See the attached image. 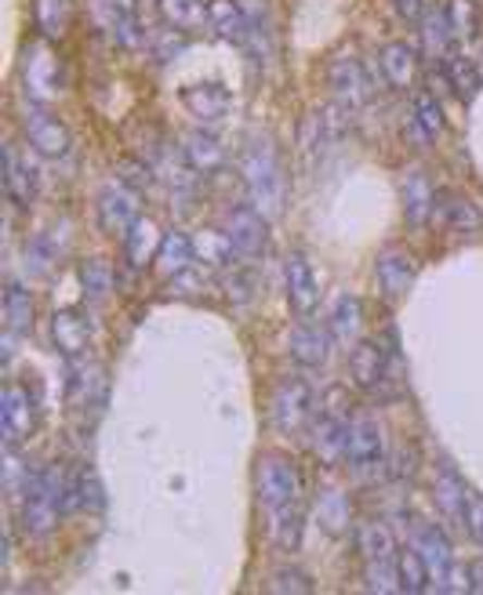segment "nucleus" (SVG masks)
<instances>
[{
    "label": "nucleus",
    "instance_id": "f257e3e1",
    "mask_svg": "<svg viewBox=\"0 0 483 595\" xmlns=\"http://www.w3.org/2000/svg\"><path fill=\"white\" fill-rule=\"evenodd\" d=\"M240 175H244V189H248V203L255 211H262L265 219L276 222L284 214L287 203V175L281 164V153H276L273 138L255 132L240 149Z\"/></svg>",
    "mask_w": 483,
    "mask_h": 595
},
{
    "label": "nucleus",
    "instance_id": "f03ea898",
    "mask_svg": "<svg viewBox=\"0 0 483 595\" xmlns=\"http://www.w3.org/2000/svg\"><path fill=\"white\" fill-rule=\"evenodd\" d=\"M62 497H66V472L59 464L37 469L23 494V530L29 537H48L59 526Z\"/></svg>",
    "mask_w": 483,
    "mask_h": 595
},
{
    "label": "nucleus",
    "instance_id": "7ed1b4c3",
    "mask_svg": "<svg viewBox=\"0 0 483 595\" xmlns=\"http://www.w3.org/2000/svg\"><path fill=\"white\" fill-rule=\"evenodd\" d=\"M270 414H273V425L284 432V436H302L309 432L317 418V396L309 388L306 377H281L273 388V399H270Z\"/></svg>",
    "mask_w": 483,
    "mask_h": 595
},
{
    "label": "nucleus",
    "instance_id": "20e7f679",
    "mask_svg": "<svg viewBox=\"0 0 483 595\" xmlns=\"http://www.w3.org/2000/svg\"><path fill=\"white\" fill-rule=\"evenodd\" d=\"M255 494H259V505L265 512L302 501V475H298V464L287 458V454H265V458H259V469H255Z\"/></svg>",
    "mask_w": 483,
    "mask_h": 595
},
{
    "label": "nucleus",
    "instance_id": "39448f33",
    "mask_svg": "<svg viewBox=\"0 0 483 595\" xmlns=\"http://www.w3.org/2000/svg\"><path fill=\"white\" fill-rule=\"evenodd\" d=\"M346 464L360 480H371V475H379L385 469V429L379 425L374 414H363V410L352 414Z\"/></svg>",
    "mask_w": 483,
    "mask_h": 595
},
{
    "label": "nucleus",
    "instance_id": "423d86ee",
    "mask_svg": "<svg viewBox=\"0 0 483 595\" xmlns=\"http://www.w3.org/2000/svg\"><path fill=\"white\" fill-rule=\"evenodd\" d=\"M23 91L34 106H51L62 91V77H59V59L51 51V40H34L23 51Z\"/></svg>",
    "mask_w": 483,
    "mask_h": 595
},
{
    "label": "nucleus",
    "instance_id": "0eeeda50",
    "mask_svg": "<svg viewBox=\"0 0 483 595\" xmlns=\"http://www.w3.org/2000/svg\"><path fill=\"white\" fill-rule=\"evenodd\" d=\"M222 233L230 236V244L244 262H255L265 251V244H270V219L262 211H255L251 203H233L222 214Z\"/></svg>",
    "mask_w": 483,
    "mask_h": 595
},
{
    "label": "nucleus",
    "instance_id": "6e6552de",
    "mask_svg": "<svg viewBox=\"0 0 483 595\" xmlns=\"http://www.w3.org/2000/svg\"><path fill=\"white\" fill-rule=\"evenodd\" d=\"M327 84L331 91H335V102L349 113H357L371 102L368 70H363V62L357 55H349V51H342V55L327 62Z\"/></svg>",
    "mask_w": 483,
    "mask_h": 595
},
{
    "label": "nucleus",
    "instance_id": "1a4fd4ad",
    "mask_svg": "<svg viewBox=\"0 0 483 595\" xmlns=\"http://www.w3.org/2000/svg\"><path fill=\"white\" fill-rule=\"evenodd\" d=\"M37 429V399L29 396L26 385H4L0 393V432H4L8 447H23Z\"/></svg>",
    "mask_w": 483,
    "mask_h": 595
},
{
    "label": "nucleus",
    "instance_id": "9d476101",
    "mask_svg": "<svg viewBox=\"0 0 483 595\" xmlns=\"http://www.w3.org/2000/svg\"><path fill=\"white\" fill-rule=\"evenodd\" d=\"M138 200H143V193H138L135 186H127L124 178L106 182L102 193H99V222H102V230L113 233V236H124L138 219H143V214H138Z\"/></svg>",
    "mask_w": 483,
    "mask_h": 595
},
{
    "label": "nucleus",
    "instance_id": "9b49d317",
    "mask_svg": "<svg viewBox=\"0 0 483 595\" xmlns=\"http://www.w3.org/2000/svg\"><path fill=\"white\" fill-rule=\"evenodd\" d=\"M389 349H382L379 342H357L349 352V377L360 393H371V396H389Z\"/></svg>",
    "mask_w": 483,
    "mask_h": 595
},
{
    "label": "nucleus",
    "instance_id": "f8f14e48",
    "mask_svg": "<svg viewBox=\"0 0 483 595\" xmlns=\"http://www.w3.org/2000/svg\"><path fill=\"white\" fill-rule=\"evenodd\" d=\"M23 132H26V142L37 149L40 157L48 160H59L70 153V132L66 124L59 121V116H51L45 106H34V110H26L23 116Z\"/></svg>",
    "mask_w": 483,
    "mask_h": 595
},
{
    "label": "nucleus",
    "instance_id": "ddd939ff",
    "mask_svg": "<svg viewBox=\"0 0 483 595\" xmlns=\"http://www.w3.org/2000/svg\"><path fill=\"white\" fill-rule=\"evenodd\" d=\"M284 284H287V301L298 317H313V309L320 306V284L313 276V265L306 262V255H287L284 262Z\"/></svg>",
    "mask_w": 483,
    "mask_h": 595
},
{
    "label": "nucleus",
    "instance_id": "4468645a",
    "mask_svg": "<svg viewBox=\"0 0 483 595\" xmlns=\"http://www.w3.org/2000/svg\"><path fill=\"white\" fill-rule=\"evenodd\" d=\"M433 505H436V512L444 516L450 526L466 530L469 491H466L461 475L450 469V464H436V475H433Z\"/></svg>",
    "mask_w": 483,
    "mask_h": 595
},
{
    "label": "nucleus",
    "instance_id": "2eb2a0df",
    "mask_svg": "<svg viewBox=\"0 0 483 595\" xmlns=\"http://www.w3.org/2000/svg\"><path fill=\"white\" fill-rule=\"evenodd\" d=\"M182 106H186L189 116H197L203 127L222 124L233 110V95L222 88V84H189L182 91Z\"/></svg>",
    "mask_w": 483,
    "mask_h": 595
},
{
    "label": "nucleus",
    "instance_id": "dca6fc26",
    "mask_svg": "<svg viewBox=\"0 0 483 595\" xmlns=\"http://www.w3.org/2000/svg\"><path fill=\"white\" fill-rule=\"evenodd\" d=\"M411 545L418 548V556L425 559L429 578H433V588H436V584L444 581L447 567L455 562V551H450L447 534L436 523H414L411 526Z\"/></svg>",
    "mask_w": 483,
    "mask_h": 595
},
{
    "label": "nucleus",
    "instance_id": "f3484780",
    "mask_svg": "<svg viewBox=\"0 0 483 595\" xmlns=\"http://www.w3.org/2000/svg\"><path fill=\"white\" fill-rule=\"evenodd\" d=\"M360 327H363V309H360V298L349 295V290H338L331 298V309H327V334L331 342L349 349V345L360 342Z\"/></svg>",
    "mask_w": 483,
    "mask_h": 595
},
{
    "label": "nucleus",
    "instance_id": "a211bd4d",
    "mask_svg": "<svg viewBox=\"0 0 483 595\" xmlns=\"http://www.w3.org/2000/svg\"><path fill=\"white\" fill-rule=\"evenodd\" d=\"M4 193L18 211H29L37 200V171L18 157L15 146H4Z\"/></svg>",
    "mask_w": 483,
    "mask_h": 595
},
{
    "label": "nucleus",
    "instance_id": "6ab92c4d",
    "mask_svg": "<svg viewBox=\"0 0 483 595\" xmlns=\"http://www.w3.org/2000/svg\"><path fill=\"white\" fill-rule=\"evenodd\" d=\"M374 280H379L385 298H400L414 280V258L404 247H385L374 262Z\"/></svg>",
    "mask_w": 483,
    "mask_h": 595
},
{
    "label": "nucleus",
    "instance_id": "aec40b11",
    "mask_svg": "<svg viewBox=\"0 0 483 595\" xmlns=\"http://www.w3.org/2000/svg\"><path fill=\"white\" fill-rule=\"evenodd\" d=\"M182 160L197 171V175H214V171L225 168V146L214 138L208 127H197V132H189L182 138Z\"/></svg>",
    "mask_w": 483,
    "mask_h": 595
},
{
    "label": "nucleus",
    "instance_id": "412c9836",
    "mask_svg": "<svg viewBox=\"0 0 483 595\" xmlns=\"http://www.w3.org/2000/svg\"><path fill=\"white\" fill-rule=\"evenodd\" d=\"M379 70L389 88L407 91L418 77V51L407 45V40H389V45L379 51Z\"/></svg>",
    "mask_w": 483,
    "mask_h": 595
},
{
    "label": "nucleus",
    "instance_id": "4be33fe9",
    "mask_svg": "<svg viewBox=\"0 0 483 595\" xmlns=\"http://www.w3.org/2000/svg\"><path fill=\"white\" fill-rule=\"evenodd\" d=\"M208 29L230 45H248V12L240 0H208Z\"/></svg>",
    "mask_w": 483,
    "mask_h": 595
},
{
    "label": "nucleus",
    "instance_id": "5701e85b",
    "mask_svg": "<svg viewBox=\"0 0 483 595\" xmlns=\"http://www.w3.org/2000/svg\"><path fill=\"white\" fill-rule=\"evenodd\" d=\"M153 265L164 280H175L178 273H186V269L197 265V244H193L182 230H168L164 240H160V247H157Z\"/></svg>",
    "mask_w": 483,
    "mask_h": 595
},
{
    "label": "nucleus",
    "instance_id": "b1692460",
    "mask_svg": "<svg viewBox=\"0 0 483 595\" xmlns=\"http://www.w3.org/2000/svg\"><path fill=\"white\" fill-rule=\"evenodd\" d=\"M287 349H292V360L306 371H317V367L327 363V352H331V334L313 327V323H298L287 338Z\"/></svg>",
    "mask_w": 483,
    "mask_h": 595
},
{
    "label": "nucleus",
    "instance_id": "393cba45",
    "mask_svg": "<svg viewBox=\"0 0 483 595\" xmlns=\"http://www.w3.org/2000/svg\"><path fill=\"white\" fill-rule=\"evenodd\" d=\"M51 342H55V349L66 356V360H81L91 345L88 320L77 317V312H55V317H51Z\"/></svg>",
    "mask_w": 483,
    "mask_h": 595
},
{
    "label": "nucleus",
    "instance_id": "a878e982",
    "mask_svg": "<svg viewBox=\"0 0 483 595\" xmlns=\"http://www.w3.org/2000/svg\"><path fill=\"white\" fill-rule=\"evenodd\" d=\"M29 15L40 40H62L73 26V0H29Z\"/></svg>",
    "mask_w": 483,
    "mask_h": 595
},
{
    "label": "nucleus",
    "instance_id": "bb28decb",
    "mask_svg": "<svg viewBox=\"0 0 483 595\" xmlns=\"http://www.w3.org/2000/svg\"><path fill=\"white\" fill-rule=\"evenodd\" d=\"M439 70H444V80L455 88L458 99H472V95L480 91V84H483V73L476 66V59L466 55V51H455L450 48L444 59H439Z\"/></svg>",
    "mask_w": 483,
    "mask_h": 595
},
{
    "label": "nucleus",
    "instance_id": "cd10ccee",
    "mask_svg": "<svg viewBox=\"0 0 483 595\" xmlns=\"http://www.w3.org/2000/svg\"><path fill=\"white\" fill-rule=\"evenodd\" d=\"M302 523H306L302 501L265 512V534H270L273 545H276V548H284V551H295V548H298V541H302Z\"/></svg>",
    "mask_w": 483,
    "mask_h": 595
},
{
    "label": "nucleus",
    "instance_id": "c85d7f7f",
    "mask_svg": "<svg viewBox=\"0 0 483 595\" xmlns=\"http://www.w3.org/2000/svg\"><path fill=\"white\" fill-rule=\"evenodd\" d=\"M157 12L164 26L182 29V34H200L208 26V4L203 0H157Z\"/></svg>",
    "mask_w": 483,
    "mask_h": 595
},
{
    "label": "nucleus",
    "instance_id": "c756f323",
    "mask_svg": "<svg viewBox=\"0 0 483 595\" xmlns=\"http://www.w3.org/2000/svg\"><path fill=\"white\" fill-rule=\"evenodd\" d=\"M404 214L411 225H425L436 214V189L429 186V178L422 171L407 175V182H404Z\"/></svg>",
    "mask_w": 483,
    "mask_h": 595
},
{
    "label": "nucleus",
    "instance_id": "7c9ffc66",
    "mask_svg": "<svg viewBox=\"0 0 483 595\" xmlns=\"http://www.w3.org/2000/svg\"><path fill=\"white\" fill-rule=\"evenodd\" d=\"M436 214L455 233H472L483 225L476 203H472L469 197H458V193H436Z\"/></svg>",
    "mask_w": 483,
    "mask_h": 595
},
{
    "label": "nucleus",
    "instance_id": "2f4dec72",
    "mask_svg": "<svg viewBox=\"0 0 483 595\" xmlns=\"http://www.w3.org/2000/svg\"><path fill=\"white\" fill-rule=\"evenodd\" d=\"M160 240H164V233H157V225L149 219H138L132 230L124 233V255L127 262H132V269H143L146 262H153Z\"/></svg>",
    "mask_w": 483,
    "mask_h": 595
},
{
    "label": "nucleus",
    "instance_id": "473e14b6",
    "mask_svg": "<svg viewBox=\"0 0 483 595\" xmlns=\"http://www.w3.org/2000/svg\"><path fill=\"white\" fill-rule=\"evenodd\" d=\"M34 317H37L34 290H29L26 284H8V290H4L8 331H12V334H29V331H34Z\"/></svg>",
    "mask_w": 483,
    "mask_h": 595
},
{
    "label": "nucleus",
    "instance_id": "72a5a7b5",
    "mask_svg": "<svg viewBox=\"0 0 483 595\" xmlns=\"http://www.w3.org/2000/svg\"><path fill=\"white\" fill-rule=\"evenodd\" d=\"M317 519L320 526L327 530V534H346L349 530V497L346 491H338V486H327V491H320L317 497Z\"/></svg>",
    "mask_w": 483,
    "mask_h": 595
},
{
    "label": "nucleus",
    "instance_id": "f704fd0d",
    "mask_svg": "<svg viewBox=\"0 0 483 595\" xmlns=\"http://www.w3.org/2000/svg\"><path fill=\"white\" fill-rule=\"evenodd\" d=\"M450 40H455V29H450V18L444 8H433V12L422 15V48L429 59H444L450 51Z\"/></svg>",
    "mask_w": 483,
    "mask_h": 595
},
{
    "label": "nucleus",
    "instance_id": "c9c22d12",
    "mask_svg": "<svg viewBox=\"0 0 483 595\" xmlns=\"http://www.w3.org/2000/svg\"><path fill=\"white\" fill-rule=\"evenodd\" d=\"M81 284H84V298H88L91 306H102V301L113 295L116 276H113L110 262H102V258H88V262L81 265Z\"/></svg>",
    "mask_w": 483,
    "mask_h": 595
},
{
    "label": "nucleus",
    "instance_id": "e433bc0d",
    "mask_svg": "<svg viewBox=\"0 0 483 595\" xmlns=\"http://www.w3.org/2000/svg\"><path fill=\"white\" fill-rule=\"evenodd\" d=\"M396 570H400V588L407 595H418V592H429L433 588V578H429V567L425 559L418 556L414 545H407L396 551Z\"/></svg>",
    "mask_w": 483,
    "mask_h": 595
},
{
    "label": "nucleus",
    "instance_id": "4c0bfd02",
    "mask_svg": "<svg viewBox=\"0 0 483 595\" xmlns=\"http://www.w3.org/2000/svg\"><path fill=\"white\" fill-rule=\"evenodd\" d=\"M357 548L363 551V562L374 559H396V541L385 523H363L357 530Z\"/></svg>",
    "mask_w": 483,
    "mask_h": 595
},
{
    "label": "nucleus",
    "instance_id": "58836bf2",
    "mask_svg": "<svg viewBox=\"0 0 483 595\" xmlns=\"http://www.w3.org/2000/svg\"><path fill=\"white\" fill-rule=\"evenodd\" d=\"M197 258L208 269H233L240 255H236V247L230 244V236L222 230H214V233H203L197 240Z\"/></svg>",
    "mask_w": 483,
    "mask_h": 595
},
{
    "label": "nucleus",
    "instance_id": "ea45409f",
    "mask_svg": "<svg viewBox=\"0 0 483 595\" xmlns=\"http://www.w3.org/2000/svg\"><path fill=\"white\" fill-rule=\"evenodd\" d=\"M95 388H102V371L91 363L70 360V404L84 407L95 399Z\"/></svg>",
    "mask_w": 483,
    "mask_h": 595
},
{
    "label": "nucleus",
    "instance_id": "a19ab883",
    "mask_svg": "<svg viewBox=\"0 0 483 595\" xmlns=\"http://www.w3.org/2000/svg\"><path fill=\"white\" fill-rule=\"evenodd\" d=\"M414 127L422 132V138L444 135V110H439L433 91H418L414 95Z\"/></svg>",
    "mask_w": 483,
    "mask_h": 595
},
{
    "label": "nucleus",
    "instance_id": "79ce46f5",
    "mask_svg": "<svg viewBox=\"0 0 483 595\" xmlns=\"http://www.w3.org/2000/svg\"><path fill=\"white\" fill-rule=\"evenodd\" d=\"M447 18H450V29H455V37L469 40L476 37L480 29V4L476 0H447Z\"/></svg>",
    "mask_w": 483,
    "mask_h": 595
},
{
    "label": "nucleus",
    "instance_id": "37998d69",
    "mask_svg": "<svg viewBox=\"0 0 483 595\" xmlns=\"http://www.w3.org/2000/svg\"><path fill=\"white\" fill-rule=\"evenodd\" d=\"M15 450L18 447H8L4 450V494H8V501H23L29 480H34L29 464H23V458H18Z\"/></svg>",
    "mask_w": 483,
    "mask_h": 595
},
{
    "label": "nucleus",
    "instance_id": "c03bdc74",
    "mask_svg": "<svg viewBox=\"0 0 483 595\" xmlns=\"http://www.w3.org/2000/svg\"><path fill=\"white\" fill-rule=\"evenodd\" d=\"M363 578H368V588L371 592H404L400 588V570H396V559H374L368 562V570H363Z\"/></svg>",
    "mask_w": 483,
    "mask_h": 595
},
{
    "label": "nucleus",
    "instance_id": "a18cd8bd",
    "mask_svg": "<svg viewBox=\"0 0 483 595\" xmlns=\"http://www.w3.org/2000/svg\"><path fill=\"white\" fill-rule=\"evenodd\" d=\"M270 592H281V595H306V592H313V578H309L306 570H298V567H276L270 573Z\"/></svg>",
    "mask_w": 483,
    "mask_h": 595
},
{
    "label": "nucleus",
    "instance_id": "49530a36",
    "mask_svg": "<svg viewBox=\"0 0 483 595\" xmlns=\"http://www.w3.org/2000/svg\"><path fill=\"white\" fill-rule=\"evenodd\" d=\"M186 48H189V34H182V29L164 26V29H157L153 34V55L160 62H171L175 55H182Z\"/></svg>",
    "mask_w": 483,
    "mask_h": 595
},
{
    "label": "nucleus",
    "instance_id": "de8ad7c7",
    "mask_svg": "<svg viewBox=\"0 0 483 595\" xmlns=\"http://www.w3.org/2000/svg\"><path fill=\"white\" fill-rule=\"evenodd\" d=\"M385 464H389V475L393 480H414V472H418V454L414 447H400L393 454V458H385Z\"/></svg>",
    "mask_w": 483,
    "mask_h": 595
},
{
    "label": "nucleus",
    "instance_id": "09e8293b",
    "mask_svg": "<svg viewBox=\"0 0 483 595\" xmlns=\"http://www.w3.org/2000/svg\"><path fill=\"white\" fill-rule=\"evenodd\" d=\"M203 284H208V273H200V269L193 265V269H186V273H178L175 280H171V295L193 298V295H200Z\"/></svg>",
    "mask_w": 483,
    "mask_h": 595
},
{
    "label": "nucleus",
    "instance_id": "8fccbe9b",
    "mask_svg": "<svg viewBox=\"0 0 483 595\" xmlns=\"http://www.w3.org/2000/svg\"><path fill=\"white\" fill-rule=\"evenodd\" d=\"M113 40L116 45H124V48H138L146 40V29H138L135 15H124V18H116L113 23Z\"/></svg>",
    "mask_w": 483,
    "mask_h": 595
},
{
    "label": "nucleus",
    "instance_id": "3c124183",
    "mask_svg": "<svg viewBox=\"0 0 483 595\" xmlns=\"http://www.w3.org/2000/svg\"><path fill=\"white\" fill-rule=\"evenodd\" d=\"M225 273H230V280H225V295H230V301H236V306L251 301V290H255L251 273H236V265L225 269Z\"/></svg>",
    "mask_w": 483,
    "mask_h": 595
},
{
    "label": "nucleus",
    "instance_id": "603ef678",
    "mask_svg": "<svg viewBox=\"0 0 483 595\" xmlns=\"http://www.w3.org/2000/svg\"><path fill=\"white\" fill-rule=\"evenodd\" d=\"M436 592H447V595H461V592H472V581H469V567H458V562H450L444 581L436 584Z\"/></svg>",
    "mask_w": 483,
    "mask_h": 595
},
{
    "label": "nucleus",
    "instance_id": "864d4df0",
    "mask_svg": "<svg viewBox=\"0 0 483 595\" xmlns=\"http://www.w3.org/2000/svg\"><path fill=\"white\" fill-rule=\"evenodd\" d=\"M466 530L472 541H480L483 545V497L469 494V508H466Z\"/></svg>",
    "mask_w": 483,
    "mask_h": 595
},
{
    "label": "nucleus",
    "instance_id": "5fc2aeb1",
    "mask_svg": "<svg viewBox=\"0 0 483 595\" xmlns=\"http://www.w3.org/2000/svg\"><path fill=\"white\" fill-rule=\"evenodd\" d=\"M393 8H396V15L400 18H422V0H393Z\"/></svg>",
    "mask_w": 483,
    "mask_h": 595
},
{
    "label": "nucleus",
    "instance_id": "6e6d98bb",
    "mask_svg": "<svg viewBox=\"0 0 483 595\" xmlns=\"http://www.w3.org/2000/svg\"><path fill=\"white\" fill-rule=\"evenodd\" d=\"M469 581H472V592L483 595V559L469 562Z\"/></svg>",
    "mask_w": 483,
    "mask_h": 595
}]
</instances>
